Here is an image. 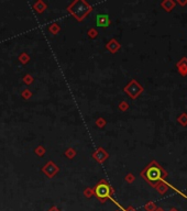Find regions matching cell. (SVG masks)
I'll list each match as a JSON object with an SVG mask.
<instances>
[{
    "label": "cell",
    "mask_w": 187,
    "mask_h": 211,
    "mask_svg": "<svg viewBox=\"0 0 187 211\" xmlns=\"http://www.w3.org/2000/svg\"><path fill=\"white\" fill-rule=\"evenodd\" d=\"M140 176L148 183L151 187L155 188L158 183L165 180V178L167 177V172L158 164L156 161H152L150 164H148L144 167Z\"/></svg>",
    "instance_id": "obj_1"
},
{
    "label": "cell",
    "mask_w": 187,
    "mask_h": 211,
    "mask_svg": "<svg viewBox=\"0 0 187 211\" xmlns=\"http://www.w3.org/2000/svg\"><path fill=\"white\" fill-rule=\"evenodd\" d=\"M67 12L70 14H72L78 22L85 20V18L94 10L91 5L85 1V0H75L72 3L68 5V7L66 8Z\"/></svg>",
    "instance_id": "obj_2"
},
{
    "label": "cell",
    "mask_w": 187,
    "mask_h": 211,
    "mask_svg": "<svg viewBox=\"0 0 187 211\" xmlns=\"http://www.w3.org/2000/svg\"><path fill=\"white\" fill-rule=\"evenodd\" d=\"M115 193L113 187L106 179H100L94 187V196L99 200L101 203H105L108 199H112V195Z\"/></svg>",
    "instance_id": "obj_3"
},
{
    "label": "cell",
    "mask_w": 187,
    "mask_h": 211,
    "mask_svg": "<svg viewBox=\"0 0 187 211\" xmlns=\"http://www.w3.org/2000/svg\"><path fill=\"white\" fill-rule=\"evenodd\" d=\"M143 90H144V88L142 87V85H140L137 79H131L123 88L124 94H127L131 99H133V100L137 99L140 95L142 94Z\"/></svg>",
    "instance_id": "obj_4"
},
{
    "label": "cell",
    "mask_w": 187,
    "mask_h": 211,
    "mask_svg": "<svg viewBox=\"0 0 187 211\" xmlns=\"http://www.w3.org/2000/svg\"><path fill=\"white\" fill-rule=\"evenodd\" d=\"M41 171H42V173L48 178H53L54 176H56L57 173L60 172V167L57 166L53 161H49V162L42 167Z\"/></svg>",
    "instance_id": "obj_5"
},
{
    "label": "cell",
    "mask_w": 187,
    "mask_h": 211,
    "mask_svg": "<svg viewBox=\"0 0 187 211\" xmlns=\"http://www.w3.org/2000/svg\"><path fill=\"white\" fill-rule=\"evenodd\" d=\"M91 156L97 163L102 164V163H105L107 161V158L109 157V154H108V152H107V151L105 150L104 147L99 146V147H98L97 150L95 151V152H92Z\"/></svg>",
    "instance_id": "obj_6"
},
{
    "label": "cell",
    "mask_w": 187,
    "mask_h": 211,
    "mask_svg": "<svg viewBox=\"0 0 187 211\" xmlns=\"http://www.w3.org/2000/svg\"><path fill=\"white\" fill-rule=\"evenodd\" d=\"M96 24H97V27L108 28L111 24V20L108 14H99L96 18Z\"/></svg>",
    "instance_id": "obj_7"
},
{
    "label": "cell",
    "mask_w": 187,
    "mask_h": 211,
    "mask_svg": "<svg viewBox=\"0 0 187 211\" xmlns=\"http://www.w3.org/2000/svg\"><path fill=\"white\" fill-rule=\"evenodd\" d=\"M106 49L107 51H109L111 53V54H116L118 51H119L120 49H121V44H120L119 42H118L116 39H111L110 41H109L108 43L106 44Z\"/></svg>",
    "instance_id": "obj_8"
},
{
    "label": "cell",
    "mask_w": 187,
    "mask_h": 211,
    "mask_svg": "<svg viewBox=\"0 0 187 211\" xmlns=\"http://www.w3.org/2000/svg\"><path fill=\"white\" fill-rule=\"evenodd\" d=\"M176 67L179 75H182L183 77L187 76V57H183L182 59H179L176 64Z\"/></svg>",
    "instance_id": "obj_9"
},
{
    "label": "cell",
    "mask_w": 187,
    "mask_h": 211,
    "mask_svg": "<svg viewBox=\"0 0 187 211\" xmlns=\"http://www.w3.org/2000/svg\"><path fill=\"white\" fill-rule=\"evenodd\" d=\"M161 7L166 12H171L176 7V3L174 0H164V1L161 3Z\"/></svg>",
    "instance_id": "obj_10"
},
{
    "label": "cell",
    "mask_w": 187,
    "mask_h": 211,
    "mask_svg": "<svg viewBox=\"0 0 187 211\" xmlns=\"http://www.w3.org/2000/svg\"><path fill=\"white\" fill-rule=\"evenodd\" d=\"M46 8H48V5L43 0H39L33 5V9L36 13H42V12H44L46 10Z\"/></svg>",
    "instance_id": "obj_11"
},
{
    "label": "cell",
    "mask_w": 187,
    "mask_h": 211,
    "mask_svg": "<svg viewBox=\"0 0 187 211\" xmlns=\"http://www.w3.org/2000/svg\"><path fill=\"white\" fill-rule=\"evenodd\" d=\"M49 31H50V33L53 34V35H56V34H59L60 31H61V27H60L59 23L54 22L49 27Z\"/></svg>",
    "instance_id": "obj_12"
},
{
    "label": "cell",
    "mask_w": 187,
    "mask_h": 211,
    "mask_svg": "<svg viewBox=\"0 0 187 211\" xmlns=\"http://www.w3.org/2000/svg\"><path fill=\"white\" fill-rule=\"evenodd\" d=\"M64 155L67 157L68 160H73V158H75V156L77 155V151L75 150L74 147H70L64 152Z\"/></svg>",
    "instance_id": "obj_13"
},
{
    "label": "cell",
    "mask_w": 187,
    "mask_h": 211,
    "mask_svg": "<svg viewBox=\"0 0 187 211\" xmlns=\"http://www.w3.org/2000/svg\"><path fill=\"white\" fill-rule=\"evenodd\" d=\"M18 59L22 65H25V64H28L30 62V55L28 53H25V52H23L18 56Z\"/></svg>",
    "instance_id": "obj_14"
},
{
    "label": "cell",
    "mask_w": 187,
    "mask_h": 211,
    "mask_svg": "<svg viewBox=\"0 0 187 211\" xmlns=\"http://www.w3.org/2000/svg\"><path fill=\"white\" fill-rule=\"evenodd\" d=\"M177 122L182 126H187V113L186 112H183L182 115L178 116Z\"/></svg>",
    "instance_id": "obj_15"
},
{
    "label": "cell",
    "mask_w": 187,
    "mask_h": 211,
    "mask_svg": "<svg viewBox=\"0 0 187 211\" xmlns=\"http://www.w3.org/2000/svg\"><path fill=\"white\" fill-rule=\"evenodd\" d=\"M34 153H35L38 156H40V157H42L43 155L46 153V150H45V147L44 146H42V145H39V146H36L35 148H34Z\"/></svg>",
    "instance_id": "obj_16"
},
{
    "label": "cell",
    "mask_w": 187,
    "mask_h": 211,
    "mask_svg": "<svg viewBox=\"0 0 187 211\" xmlns=\"http://www.w3.org/2000/svg\"><path fill=\"white\" fill-rule=\"evenodd\" d=\"M32 91L30 89H28V88H25V89H23L22 91H21V97H22L24 100H29L30 98L32 97Z\"/></svg>",
    "instance_id": "obj_17"
},
{
    "label": "cell",
    "mask_w": 187,
    "mask_h": 211,
    "mask_svg": "<svg viewBox=\"0 0 187 211\" xmlns=\"http://www.w3.org/2000/svg\"><path fill=\"white\" fill-rule=\"evenodd\" d=\"M33 81H34V77L32 76L31 74H27V75H24L23 76V83L25 84V85H31V84H33Z\"/></svg>",
    "instance_id": "obj_18"
},
{
    "label": "cell",
    "mask_w": 187,
    "mask_h": 211,
    "mask_svg": "<svg viewBox=\"0 0 187 211\" xmlns=\"http://www.w3.org/2000/svg\"><path fill=\"white\" fill-rule=\"evenodd\" d=\"M87 35L89 39H96L98 36V30L96 28H91V29L88 30Z\"/></svg>",
    "instance_id": "obj_19"
},
{
    "label": "cell",
    "mask_w": 187,
    "mask_h": 211,
    "mask_svg": "<svg viewBox=\"0 0 187 211\" xmlns=\"http://www.w3.org/2000/svg\"><path fill=\"white\" fill-rule=\"evenodd\" d=\"M158 208L156 207V204H155V202H153V201H149V202H147V204L144 206V209H145V211H155V209Z\"/></svg>",
    "instance_id": "obj_20"
},
{
    "label": "cell",
    "mask_w": 187,
    "mask_h": 211,
    "mask_svg": "<svg viewBox=\"0 0 187 211\" xmlns=\"http://www.w3.org/2000/svg\"><path fill=\"white\" fill-rule=\"evenodd\" d=\"M84 196L86 198H90L94 196V187H87L84 189Z\"/></svg>",
    "instance_id": "obj_21"
},
{
    "label": "cell",
    "mask_w": 187,
    "mask_h": 211,
    "mask_svg": "<svg viewBox=\"0 0 187 211\" xmlns=\"http://www.w3.org/2000/svg\"><path fill=\"white\" fill-rule=\"evenodd\" d=\"M118 108H119V110L122 111V112H126L129 109V103L127 102V101H121V102L119 103V106H118Z\"/></svg>",
    "instance_id": "obj_22"
},
{
    "label": "cell",
    "mask_w": 187,
    "mask_h": 211,
    "mask_svg": "<svg viewBox=\"0 0 187 211\" xmlns=\"http://www.w3.org/2000/svg\"><path fill=\"white\" fill-rule=\"evenodd\" d=\"M106 124H107V122H106V120H105L104 118H98V119L96 120V126H97L99 129L105 128V126H106Z\"/></svg>",
    "instance_id": "obj_23"
},
{
    "label": "cell",
    "mask_w": 187,
    "mask_h": 211,
    "mask_svg": "<svg viewBox=\"0 0 187 211\" xmlns=\"http://www.w3.org/2000/svg\"><path fill=\"white\" fill-rule=\"evenodd\" d=\"M124 180H126V183H128V184H132V183L135 180V176L133 175V174L129 173V174H127V176L124 177Z\"/></svg>",
    "instance_id": "obj_24"
},
{
    "label": "cell",
    "mask_w": 187,
    "mask_h": 211,
    "mask_svg": "<svg viewBox=\"0 0 187 211\" xmlns=\"http://www.w3.org/2000/svg\"><path fill=\"white\" fill-rule=\"evenodd\" d=\"M178 3V5H180L182 7H184V6H186L187 5V0H185V1H182V0H178L177 3Z\"/></svg>",
    "instance_id": "obj_25"
},
{
    "label": "cell",
    "mask_w": 187,
    "mask_h": 211,
    "mask_svg": "<svg viewBox=\"0 0 187 211\" xmlns=\"http://www.w3.org/2000/svg\"><path fill=\"white\" fill-rule=\"evenodd\" d=\"M123 211H137V209H135V208H133L132 206H129L128 208L123 209Z\"/></svg>",
    "instance_id": "obj_26"
},
{
    "label": "cell",
    "mask_w": 187,
    "mask_h": 211,
    "mask_svg": "<svg viewBox=\"0 0 187 211\" xmlns=\"http://www.w3.org/2000/svg\"><path fill=\"white\" fill-rule=\"evenodd\" d=\"M49 211H61V210H60V209L57 208V207H55V206H54V207H52V208L49 209Z\"/></svg>",
    "instance_id": "obj_27"
},
{
    "label": "cell",
    "mask_w": 187,
    "mask_h": 211,
    "mask_svg": "<svg viewBox=\"0 0 187 211\" xmlns=\"http://www.w3.org/2000/svg\"><path fill=\"white\" fill-rule=\"evenodd\" d=\"M155 211H164V209L161 208V207H158V208L155 209Z\"/></svg>",
    "instance_id": "obj_28"
},
{
    "label": "cell",
    "mask_w": 187,
    "mask_h": 211,
    "mask_svg": "<svg viewBox=\"0 0 187 211\" xmlns=\"http://www.w3.org/2000/svg\"><path fill=\"white\" fill-rule=\"evenodd\" d=\"M169 211H178V210H177V209H176V208H171Z\"/></svg>",
    "instance_id": "obj_29"
},
{
    "label": "cell",
    "mask_w": 187,
    "mask_h": 211,
    "mask_svg": "<svg viewBox=\"0 0 187 211\" xmlns=\"http://www.w3.org/2000/svg\"><path fill=\"white\" fill-rule=\"evenodd\" d=\"M116 211H123V210H116Z\"/></svg>",
    "instance_id": "obj_30"
}]
</instances>
